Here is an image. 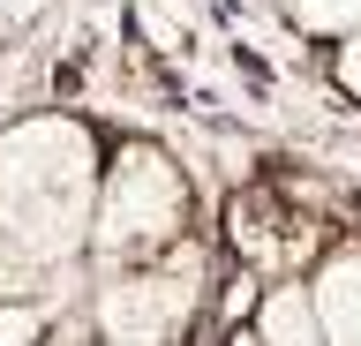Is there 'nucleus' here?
Returning <instances> with one entry per match:
<instances>
[{"instance_id":"obj_8","label":"nucleus","mask_w":361,"mask_h":346,"mask_svg":"<svg viewBox=\"0 0 361 346\" xmlns=\"http://www.w3.org/2000/svg\"><path fill=\"white\" fill-rule=\"evenodd\" d=\"M331 91L346 98V106H361V30H346V38H331Z\"/></svg>"},{"instance_id":"obj_2","label":"nucleus","mask_w":361,"mask_h":346,"mask_svg":"<svg viewBox=\"0 0 361 346\" xmlns=\"http://www.w3.org/2000/svg\"><path fill=\"white\" fill-rule=\"evenodd\" d=\"M196 233V181L188 166L151 136H128L98 173L90 211V264H143Z\"/></svg>"},{"instance_id":"obj_7","label":"nucleus","mask_w":361,"mask_h":346,"mask_svg":"<svg viewBox=\"0 0 361 346\" xmlns=\"http://www.w3.org/2000/svg\"><path fill=\"white\" fill-rule=\"evenodd\" d=\"M53 331V301L38 294H0V346H38Z\"/></svg>"},{"instance_id":"obj_3","label":"nucleus","mask_w":361,"mask_h":346,"mask_svg":"<svg viewBox=\"0 0 361 346\" xmlns=\"http://www.w3.org/2000/svg\"><path fill=\"white\" fill-rule=\"evenodd\" d=\"M90 323L98 339L113 346H173L196 339L203 301H211V241H173L166 256H143V264H98L90 278Z\"/></svg>"},{"instance_id":"obj_4","label":"nucleus","mask_w":361,"mask_h":346,"mask_svg":"<svg viewBox=\"0 0 361 346\" xmlns=\"http://www.w3.org/2000/svg\"><path fill=\"white\" fill-rule=\"evenodd\" d=\"M309 286H316L324 339L331 346H361V233H338L331 249H316Z\"/></svg>"},{"instance_id":"obj_5","label":"nucleus","mask_w":361,"mask_h":346,"mask_svg":"<svg viewBox=\"0 0 361 346\" xmlns=\"http://www.w3.org/2000/svg\"><path fill=\"white\" fill-rule=\"evenodd\" d=\"M248 339L256 346H324V316H316L309 271H271L264 278L256 316H248Z\"/></svg>"},{"instance_id":"obj_9","label":"nucleus","mask_w":361,"mask_h":346,"mask_svg":"<svg viewBox=\"0 0 361 346\" xmlns=\"http://www.w3.org/2000/svg\"><path fill=\"white\" fill-rule=\"evenodd\" d=\"M271 8H279V0H271Z\"/></svg>"},{"instance_id":"obj_6","label":"nucleus","mask_w":361,"mask_h":346,"mask_svg":"<svg viewBox=\"0 0 361 346\" xmlns=\"http://www.w3.org/2000/svg\"><path fill=\"white\" fill-rule=\"evenodd\" d=\"M279 16L293 23V38H309V46H331V38L361 30V0H279Z\"/></svg>"},{"instance_id":"obj_1","label":"nucleus","mask_w":361,"mask_h":346,"mask_svg":"<svg viewBox=\"0 0 361 346\" xmlns=\"http://www.w3.org/2000/svg\"><path fill=\"white\" fill-rule=\"evenodd\" d=\"M106 151L75 113H23L0 128V233L30 264L68 271L90 256V211H98Z\"/></svg>"}]
</instances>
